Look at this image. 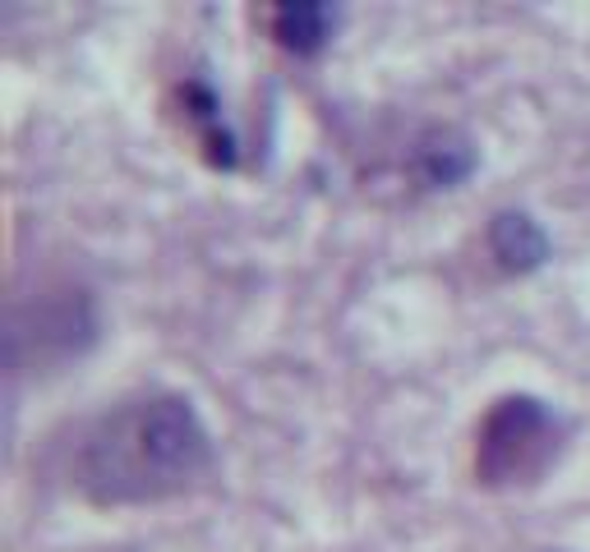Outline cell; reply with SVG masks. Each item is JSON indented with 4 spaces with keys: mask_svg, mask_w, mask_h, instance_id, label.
Wrapping results in <instances>:
<instances>
[{
    "mask_svg": "<svg viewBox=\"0 0 590 552\" xmlns=\"http://www.w3.org/2000/svg\"><path fill=\"white\" fill-rule=\"evenodd\" d=\"M217 465L213 433L185 397L116 405L79 437L74 488L101 507H143L190 493Z\"/></svg>",
    "mask_w": 590,
    "mask_h": 552,
    "instance_id": "1",
    "label": "cell"
},
{
    "mask_svg": "<svg viewBox=\"0 0 590 552\" xmlns=\"http://www.w3.org/2000/svg\"><path fill=\"white\" fill-rule=\"evenodd\" d=\"M490 253L503 272L512 277H526V272H540L549 253H554V240H549V230L535 221L530 213H498L490 221Z\"/></svg>",
    "mask_w": 590,
    "mask_h": 552,
    "instance_id": "3",
    "label": "cell"
},
{
    "mask_svg": "<svg viewBox=\"0 0 590 552\" xmlns=\"http://www.w3.org/2000/svg\"><path fill=\"white\" fill-rule=\"evenodd\" d=\"M554 456V410L535 397H507L494 405V414L484 419L480 433V479L484 484H517V479H535V465L526 461V452Z\"/></svg>",
    "mask_w": 590,
    "mask_h": 552,
    "instance_id": "2",
    "label": "cell"
},
{
    "mask_svg": "<svg viewBox=\"0 0 590 552\" xmlns=\"http://www.w3.org/2000/svg\"><path fill=\"white\" fill-rule=\"evenodd\" d=\"M332 23H337V14L323 0H287L272 14V37L287 51H296V56H314V51L328 46Z\"/></svg>",
    "mask_w": 590,
    "mask_h": 552,
    "instance_id": "5",
    "label": "cell"
},
{
    "mask_svg": "<svg viewBox=\"0 0 590 552\" xmlns=\"http://www.w3.org/2000/svg\"><path fill=\"white\" fill-rule=\"evenodd\" d=\"M410 166H416V180L425 190H457L475 171V143L466 134H457V129H429L416 143Z\"/></svg>",
    "mask_w": 590,
    "mask_h": 552,
    "instance_id": "4",
    "label": "cell"
}]
</instances>
